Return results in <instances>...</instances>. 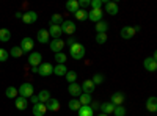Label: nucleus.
Masks as SVG:
<instances>
[{"label": "nucleus", "instance_id": "f257e3e1", "mask_svg": "<svg viewBox=\"0 0 157 116\" xmlns=\"http://www.w3.org/2000/svg\"><path fill=\"white\" fill-rule=\"evenodd\" d=\"M69 55L74 58V60H82L85 57V47L80 44V43H75L69 47Z\"/></svg>", "mask_w": 157, "mask_h": 116}, {"label": "nucleus", "instance_id": "f03ea898", "mask_svg": "<svg viewBox=\"0 0 157 116\" xmlns=\"http://www.w3.org/2000/svg\"><path fill=\"white\" fill-rule=\"evenodd\" d=\"M33 91H35V88H33L32 83H22V85L17 88V93H19L22 97H25V99H30V97L33 96Z\"/></svg>", "mask_w": 157, "mask_h": 116}, {"label": "nucleus", "instance_id": "7ed1b4c3", "mask_svg": "<svg viewBox=\"0 0 157 116\" xmlns=\"http://www.w3.org/2000/svg\"><path fill=\"white\" fill-rule=\"evenodd\" d=\"M38 74L43 75V77H47V75H52L54 74V66L50 63H41L38 66Z\"/></svg>", "mask_w": 157, "mask_h": 116}, {"label": "nucleus", "instance_id": "20e7f679", "mask_svg": "<svg viewBox=\"0 0 157 116\" xmlns=\"http://www.w3.org/2000/svg\"><path fill=\"white\" fill-rule=\"evenodd\" d=\"M60 27H61V33H66V35H74L75 32V24L72 21H63Z\"/></svg>", "mask_w": 157, "mask_h": 116}, {"label": "nucleus", "instance_id": "39448f33", "mask_svg": "<svg viewBox=\"0 0 157 116\" xmlns=\"http://www.w3.org/2000/svg\"><path fill=\"white\" fill-rule=\"evenodd\" d=\"M29 63H30V66H32V68H38L39 64L43 63V57H41V54H39V52H32V54L29 55Z\"/></svg>", "mask_w": 157, "mask_h": 116}, {"label": "nucleus", "instance_id": "423d86ee", "mask_svg": "<svg viewBox=\"0 0 157 116\" xmlns=\"http://www.w3.org/2000/svg\"><path fill=\"white\" fill-rule=\"evenodd\" d=\"M19 47L22 49L24 54H27V52H30V50H33L35 43H33L32 38H22V41H21V46H19Z\"/></svg>", "mask_w": 157, "mask_h": 116}, {"label": "nucleus", "instance_id": "0eeeda50", "mask_svg": "<svg viewBox=\"0 0 157 116\" xmlns=\"http://www.w3.org/2000/svg\"><path fill=\"white\" fill-rule=\"evenodd\" d=\"M80 88H82V93H85V94H91L96 89V85L91 82V79H86V80H83V83L80 85Z\"/></svg>", "mask_w": 157, "mask_h": 116}, {"label": "nucleus", "instance_id": "6e6552de", "mask_svg": "<svg viewBox=\"0 0 157 116\" xmlns=\"http://www.w3.org/2000/svg\"><path fill=\"white\" fill-rule=\"evenodd\" d=\"M124 94L121 93V91H116V93H113L112 94V97H110V102L115 105V107H118V105H123V102H124Z\"/></svg>", "mask_w": 157, "mask_h": 116}, {"label": "nucleus", "instance_id": "1a4fd4ad", "mask_svg": "<svg viewBox=\"0 0 157 116\" xmlns=\"http://www.w3.org/2000/svg\"><path fill=\"white\" fill-rule=\"evenodd\" d=\"M102 14H104V13H102V9L99 8V9H91L90 13H88V19L91 21V22H99V21H102Z\"/></svg>", "mask_w": 157, "mask_h": 116}, {"label": "nucleus", "instance_id": "9d476101", "mask_svg": "<svg viewBox=\"0 0 157 116\" xmlns=\"http://www.w3.org/2000/svg\"><path fill=\"white\" fill-rule=\"evenodd\" d=\"M47 32H49L52 39H60V36H61V27L60 25H50Z\"/></svg>", "mask_w": 157, "mask_h": 116}, {"label": "nucleus", "instance_id": "9b49d317", "mask_svg": "<svg viewBox=\"0 0 157 116\" xmlns=\"http://www.w3.org/2000/svg\"><path fill=\"white\" fill-rule=\"evenodd\" d=\"M36 19H38V14L35 11H27V13H24V14H22V21L25 24H35Z\"/></svg>", "mask_w": 157, "mask_h": 116}, {"label": "nucleus", "instance_id": "f8f14e48", "mask_svg": "<svg viewBox=\"0 0 157 116\" xmlns=\"http://www.w3.org/2000/svg\"><path fill=\"white\" fill-rule=\"evenodd\" d=\"M135 28L134 27H123L121 30V38L123 39H132V38L135 36Z\"/></svg>", "mask_w": 157, "mask_h": 116}, {"label": "nucleus", "instance_id": "ddd939ff", "mask_svg": "<svg viewBox=\"0 0 157 116\" xmlns=\"http://www.w3.org/2000/svg\"><path fill=\"white\" fill-rule=\"evenodd\" d=\"M63 47H64V41L63 39H52L50 41V50H54L55 54L61 52Z\"/></svg>", "mask_w": 157, "mask_h": 116}, {"label": "nucleus", "instance_id": "4468645a", "mask_svg": "<svg viewBox=\"0 0 157 116\" xmlns=\"http://www.w3.org/2000/svg\"><path fill=\"white\" fill-rule=\"evenodd\" d=\"M46 113H47L46 104H41V102H38V104L33 105V114H35V116H44Z\"/></svg>", "mask_w": 157, "mask_h": 116}, {"label": "nucleus", "instance_id": "2eb2a0df", "mask_svg": "<svg viewBox=\"0 0 157 116\" xmlns=\"http://www.w3.org/2000/svg\"><path fill=\"white\" fill-rule=\"evenodd\" d=\"M36 38H38V41L41 43V44H47V41L50 39V35H49V32L46 28H41V30L38 32Z\"/></svg>", "mask_w": 157, "mask_h": 116}, {"label": "nucleus", "instance_id": "dca6fc26", "mask_svg": "<svg viewBox=\"0 0 157 116\" xmlns=\"http://www.w3.org/2000/svg\"><path fill=\"white\" fill-rule=\"evenodd\" d=\"M68 91H69V94H71L72 97H78V96L82 94V88H80V85H77V83L74 82V83H69Z\"/></svg>", "mask_w": 157, "mask_h": 116}, {"label": "nucleus", "instance_id": "f3484780", "mask_svg": "<svg viewBox=\"0 0 157 116\" xmlns=\"http://www.w3.org/2000/svg\"><path fill=\"white\" fill-rule=\"evenodd\" d=\"M143 66H145L146 71L154 72V71L157 69V60H154V58H146L145 63H143Z\"/></svg>", "mask_w": 157, "mask_h": 116}, {"label": "nucleus", "instance_id": "a211bd4d", "mask_svg": "<svg viewBox=\"0 0 157 116\" xmlns=\"http://www.w3.org/2000/svg\"><path fill=\"white\" fill-rule=\"evenodd\" d=\"M14 104H16V108L17 110H25V108H27V105H29V99L19 96V97L14 99Z\"/></svg>", "mask_w": 157, "mask_h": 116}, {"label": "nucleus", "instance_id": "6ab92c4d", "mask_svg": "<svg viewBox=\"0 0 157 116\" xmlns=\"http://www.w3.org/2000/svg\"><path fill=\"white\" fill-rule=\"evenodd\" d=\"M105 11L110 16H116L118 14V3L115 2H105Z\"/></svg>", "mask_w": 157, "mask_h": 116}, {"label": "nucleus", "instance_id": "aec40b11", "mask_svg": "<svg viewBox=\"0 0 157 116\" xmlns=\"http://www.w3.org/2000/svg\"><path fill=\"white\" fill-rule=\"evenodd\" d=\"M146 110L151 111V113H155V111H157V99H155L154 96L146 100Z\"/></svg>", "mask_w": 157, "mask_h": 116}, {"label": "nucleus", "instance_id": "412c9836", "mask_svg": "<svg viewBox=\"0 0 157 116\" xmlns=\"http://www.w3.org/2000/svg\"><path fill=\"white\" fill-rule=\"evenodd\" d=\"M77 113H78V116H94V111L91 110L90 105H82L77 110Z\"/></svg>", "mask_w": 157, "mask_h": 116}, {"label": "nucleus", "instance_id": "4be33fe9", "mask_svg": "<svg viewBox=\"0 0 157 116\" xmlns=\"http://www.w3.org/2000/svg\"><path fill=\"white\" fill-rule=\"evenodd\" d=\"M46 108L50 110V111H58V110H60V100H57V99H50L47 104H46Z\"/></svg>", "mask_w": 157, "mask_h": 116}, {"label": "nucleus", "instance_id": "5701e85b", "mask_svg": "<svg viewBox=\"0 0 157 116\" xmlns=\"http://www.w3.org/2000/svg\"><path fill=\"white\" fill-rule=\"evenodd\" d=\"M99 108L102 110V113L109 114V113H113V110H115V105H113L112 102L109 100V102H104V104H101V105H99Z\"/></svg>", "mask_w": 157, "mask_h": 116}, {"label": "nucleus", "instance_id": "b1692460", "mask_svg": "<svg viewBox=\"0 0 157 116\" xmlns=\"http://www.w3.org/2000/svg\"><path fill=\"white\" fill-rule=\"evenodd\" d=\"M38 100L41 102V104H47V102L50 100V93L47 91V89H43V91H39V94H38Z\"/></svg>", "mask_w": 157, "mask_h": 116}, {"label": "nucleus", "instance_id": "393cba45", "mask_svg": "<svg viewBox=\"0 0 157 116\" xmlns=\"http://www.w3.org/2000/svg\"><path fill=\"white\" fill-rule=\"evenodd\" d=\"M66 72H68V69H66V66L64 64H57V66L54 68V75H58V77H64L66 75Z\"/></svg>", "mask_w": 157, "mask_h": 116}, {"label": "nucleus", "instance_id": "a878e982", "mask_svg": "<svg viewBox=\"0 0 157 116\" xmlns=\"http://www.w3.org/2000/svg\"><path fill=\"white\" fill-rule=\"evenodd\" d=\"M66 9L69 11V13H77V9H78V3H77V0H68L66 2Z\"/></svg>", "mask_w": 157, "mask_h": 116}, {"label": "nucleus", "instance_id": "bb28decb", "mask_svg": "<svg viewBox=\"0 0 157 116\" xmlns=\"http://www.w3.org/2000/svg\"><path fill=\"white\" fill-rule=\"evenodd\" d=\"M107 30H109V24H107L105 21L96 22V32H98V33H105Z\"/></svg>", "mask_w": 157, "mask_h": 116}, {"label": "nucleus", "instance_id": "cd10ccee", "mask_svg": "<svg viewBox=\"0 0 157 116\" xmlns=\"http://www.w3.org/2000/svg\"><path fill=\"white\" fill-rule=\"evenodd\" d=\"M78 102H80L82 105H90L91 102H93V99H91V94H85V93H82L80 96H78Z\"/></svg>", "mask_w": 157, "mask_h": 116}, {"label": "nucleus", "instance_id": "c85d7f7f", "mask_svg": "<svg viewBox=\"0 0 157 116\" xmlns=\"http://www.w3.org/2000/svg\"><path fill=\"white\" fill-rule=\"evenodd\" d=\"M10 38H11V32L8 28H0V41L6 43V41H10Z\"/></svg>", "mask_w": 157, "mask_h": 116}, {"label": "nucleus", "instance_id": "c756f323", "mask_svg": "<svg viewBox=\"0 0 157 116\" xmlns=\"http://www.w3.org/2000/svg\"><path fill=\"white\" fill-rule=\"evenodd\" d=\"M5 94H6V97H10V99H16L19 93H17V88H14V86H10V88H6Z\"/></svg>", "mask_w": 157, "mask_h": 116}, {"label": "nucleus", "instance_id": "7c9ffc66", "mask_svg": "<svg viewBox=\"0 0 157 116\" xmlns=\"http://www.w3.org/2000/svg\"><path fill=\"white\" fill-rule=\"evenodd\" d=\"M68 107H69V108H71L72 111H77L78 108L82 107V104H80V102H78V99H74V97H72V99L69 100V104H68Z\"/></svg>", "mask_w": 157, "mask_h": 116}, {"label": "nucleus", "instance_id": "2f4dec72", "mask_svg": "<svg viewBox=\"0 0 157 116\" xmlns=\"http://www.w3.org/2000/svg\"><path fill=\"white\" fill-rule=\"evenodd\" d=\"M22 49L19 47V46H16V47H13L11 50H10V55L13 57V58H19V57H22Z\"/></svg>", "mask_w": 157, "mask_h": 116}, {"label": "nucleus", "instance_id": "473e14b6", "mask_svg": "<svg viewBox=\"0 0 157 116\" xmlns=\"http://www.w3.org/2000/svg\"><path fill=\"white\" fill-rule=\"evenodd\" d=\"M61 24H63L61 14H52V17H50V25H61Z\"/></svg>", "mask_w": 157, "mask_h": 116}, {"label": "nucleus", "instance_id": "72a5a7b5", "mask_svg": "<svg viewBox=\"0 0 157 116\" xmlns=\"http://www.w3.org/2000/svg\"><path fill=\"white\" fill-rule=\"evenodd\" d=\"M78 21H85V19H88V11L86 9H77V13L74 14Z\"/></svg>", "mask_w": 157, "mask_h": 116}, {"label": "nucleus", "instance_id": "f704fd0d", "mask_svg": "<svg viewBox=\"0 0 157 116\" xmlns=\"http://www.w3.org/2000/svg\"><path fill=\"white\" fill-rule=\"evenodd\" d=\"M66 55H64L63 52H58V54H55V61L58 63V64H64V63H66Z\"/></svg>", "mask_w": 157, "mask_h": 116}, {"label": "nucleus", "instance_id": "c9c22d12", "mask_svg": "<svg viewBox=\"0 0 157 116\" xmlns=\"http://www.w3.org/2000/svg\"><path fill=\"white\" fill-rule=\"evenodd\" d=\"M96 43L98 44H105L107 43V33H98L96 35Z\"/></svg>", "mask_w": 157, "mask_h": 116}, {"label": "nucleus", "instance_id": "e433bc0d", "mask_svg": "<svg viewBox=\"0 0 157 116\" xmlns=\"http://www.w3.org/2000/svg\"><path fill=\"white\" fill-rule=\"evenodd\" d=\"M64 77H66V80H68L69 83H74V82H75V79H77V74H75L74 71H68Z\"/></svg>", "mask_w": 157, "mask_h": 116}, {"label": "nucleus", "instance_id": "4c0bfd02", "mask_svg": "<svg viewBox=\"0 0 157 116\" xmlns=\"http://www.w3.org/2000/svg\"><path fill=\"white\" fill-rule=\"evenodd\" d=\"M113 114H115V116H124V114H126V108H124L123 105H118V107H115Z\"/></svg>", "mask_w": 157, "mask_h": 116}, {"label": "nucleus", "instance_id": "58836bf2", "mask_svg": "<svg viewBox=\"0 0 157 116\" xmlns=\"http://www.w3.org/2000/svg\"><path fill=\"white\" fill-rule=\"evenodd\" d=\"M91 82H93L94 85L102 83V82H104V75H102V74H94V75H93V79H91Z\"/></svg>", "mask_w": 157, "mask_h": 116}, {"label": "nucleus", "instance_id": "ea45409f", "mask_svg": "<svg viewBox=\"0 0 157 116\" xmlns=\"http://www.w3.org/2000/svg\"><path fill=\"white\" fill-rule=\"evenodd\" d=\"M8 58H10L8 50H5V49H0V61H2V63H5Z\"/></svg>", "mask_w": 157, "mask_h": 116}, {"label": "nucleus", "instance_id": "a19ab883", "mask_svg": "<svg viewBox=\"0 0 157 116\" xmlns=\"http://www.w3.org/2000/svg\"><path fill=\"white\" fill-rule=\"evenodd\" d=\"M90 5H91V8H93V9H99L102 6V0H91Z\"/></svg>", "mask_w": 157, "mask_h": 116}, {"label": "nucleus", "instance_id": "79ce46f5", "mask_svg": "<svg viewBox=\"0 0 157 116\" xmlns=\"http://www.w3.org/2000/svg\"><path fill=\"white\" fill-rule=\"evenodd\" d=\"M78 9H86V6H90V0H78Z\"/></svg>", "mask_w": 157, "mask_h": 116}, {"label": "nucleus", "instance_id": "37998d69", "mask_svg": "<svg viewBox=\"0 0 157 116\" xmlns=\"http://www.w3.org/2000/svg\"><path fill=\"white\" fill-rule=\"evenodd\" d=\"M75 43H77V41H75V38H68V41L64 43V44H68V46L71 47V46H72V44H75Z\"/></svg>", "mask_w": 157, "mask_h": 116}, {"label": "nucleus", "instance_id": "c03bdc74", "mask_svg": "<svg viewBox=\"0 0 157 116\" xmlns=\"http://www.w3.org/2000/svg\"><path fill=\"white\" fill-rule=\"evenodd\" d=\"M90 107H91V110H98L99 108V104H98V102H91V104H90Z\"/></svg>", "mask_w": 157, "mask_h": 116}, {"label": "nucleus", "instance_id": "a18cd8bd", "mask_svg": "<svg viewBox=\"0 0 157 116\" xmlns=\"http://www.w3.org/2000/svg\"><path fill=\"white\" fill-rule=\"evenodd\" d=\"M30 100L33 102V105H35V104H38V102H39V100H38V96H32V97H30Z\"/></svg>", "mask_w": 157, "mask_h": 116}, {"label": "nucleus", "instance_id": "49530a36", "mask_svg": "<svg viewBox=\"0 0 157 116\" xmlns=\"http://www.w3.org/2000/svg\"><path fill=\"white\" fill-rule=\"evenodd\" d=\"M98 116H109V114H105V113H99Z\"/></svg>", "mask_w": 157, "mask_h": 116}]
</instances>
